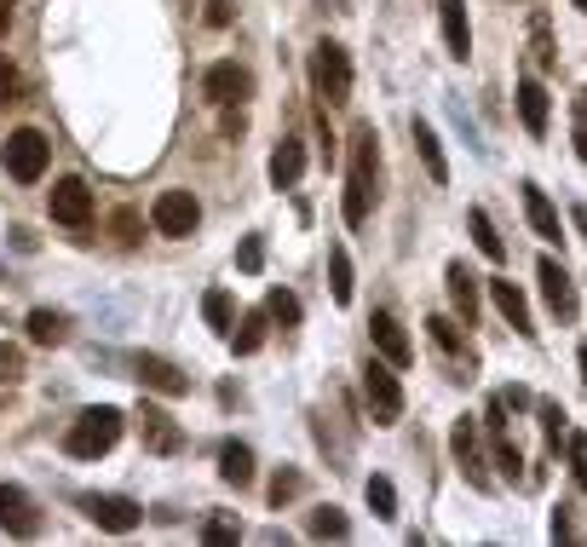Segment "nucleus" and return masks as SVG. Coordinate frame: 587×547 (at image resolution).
Returning <instances> with one entry per match:
<instances>
[{"instance_id":"79ce46f5","label":"nucleus","mask_w":587,"mask_h":547,"mask_svg":"<svg viewBox=\"0 0 587 547\" xmlns=\"http://www.w3.org/2000/svg\"><path fill=\"white\" fill-rule=\"evenodd\" d=\"M501 410H530V392H524V387H507V392H501Z\"/></svg>"},{"instance_id":"9d476101","label":"nucleus","mask_w":587,"mask_h":547,"mask_svg":"<svg viewBox=\"0 0 587 547\" xmlns=\"http://www.w3.org/2000/svg\"><path fill=\"white\" fill-rule=\"evenodd\" d=\"M81 508H87V519L98 524V531H115V536L138 531V519H145V508L127 501V496H81Z\"/></svg>"},{"instance_id":"412c9836","label":"nucleus","mask_w":587,"mask_h":547,"mask_svg":"<svg viewBox=\"0 0 587 547\" xmlns=\"http://www.w3.org/2000/svg\"><path fill=\"white\" fill-rule=\"evenodd\" d=\"M219 478L236 484V490H248L254 484V450L248 443H225V450H219Z\"/></svg>"},{"instance_id":"2eb2a0df","label":"nucleus","mask_w":587,"mask_h":547,"mask_svg":"<svg viewBox=\"0 0 587 547\" xmlns=\"http://www.w3.org/2000/svg\"><path fill=\"white\" fill-rule=\"evenodd\" d=\"M248 70L236 64H213L208 75H201V93H208V105H236V98H248Z\"/></svg>"},{"instance_id":"9b49d317","label":"nucleus","mask_w":587,"mask_h":547,"mask_svg":"<svg viewBox=\"0 0 587 547\" xmlns=\"http://www.w3.org/2000/svg\"><path fill=\"white\" fill-rule=\"evenodd\" d=\"M536 277H541V294H548V306H553V317H564V323H576V282H571V271L559 266L553 254H541V266H536Z\"/></svg>"},{"instance_id":"58836bf2","label":"nucleus","mask_w":587,"mask_h":547,"mask_svg":"<svg viewBox=\"0 0 587 547\" xmlns=\"http://www.w3.org/2000/svg\"><path fill=\"white\" fill-rule=\"evenodd\" d=\"M289 496H299V473H277V478H271V501L282 508Z\"/></svg>"},{"instance_id":"a19ab883","label":"nucleus","mask_w":587,"mask_h":547,"mask_svg":"<svg viewBox=\"0 0 587 547\" xmlns=\"http://www.w3.org/2000/svg\"><path fill=\"white\" fill-rule=\"evenodd\" d=\"M576 156L587 161V93L576 98Z\"/></svg>"},{"instance_id":"f257e3e1","label":"nucleus","mask_w":587,"mask_h":547,"mask_svg":"<svg viewBox=\"0 0 587 547\" xmlns=\"http://www.w3.org/2000/svg\"><path fill=\"white\" fill-rule=\"evenodd\" d=\"M380 138L375 127L363 121V127L352 133V179H346V226H363L375 208V196H380Z\"/></svg>"},{"instance_id":"20e7f679","label":"nucleus","mask_w":587,"mask_h":547,"mask_svg":"<svg viewBox=\"0 0 587 547\" xmlns=\"http://www.w3.org/2000/svg\"><path fill=\"white\" fill-rule=\"evenodd\" d=\"M363 392H369V415H375V427H392V421L403 415V387H398V363H369L363 369Z\"/></svg>"},{"instance_id":"4c0bfd02","label":"nucleus","mask_w":587,"mask_h":547,"mask_svg":"<svg viewBox=\"0 0 587 547\" xmlns=\"http://www.w3.org/2000/svg\"><path fill=\"white\" fill-rule=\"evenodd\" d=\"M571 467H576V484L587 490V438L582 433H571Z\"/></svg>"},{"instance_id":"c85d7f7f","label":"nucleus","mask_w":587,"mask_h":547,"mask_svg":"<svg viewBox=\"0 0 587 547\" xmlns=\"http://www.w3.org/2000/svg\"><path fill=\"white\" fill-rule=\"evenodd\" d=\"M363 496H369L375 519H398V490H392V478H369V484H363Z\"/></svg>"},{"instance_id":"393cba45","label":"nucleus","mask_w":587,"mask_h":547,"mask_svg":"<svg viewBox=\"0 0 587 547\" xmlns=\"http://www.w3.org/2000/svg\"><path fill=\"white\" fill-rule=\"evenodd\" d=\"M266 323H271V312H248V317H242L236 329H231V347H236L242 357L259 352V347H266Z\"/></svg>"},{"instance_id":"7c9ffc66","label":"nucleus","mask_w":587,"mask_h":547,"mask_svg":"<svg viewBox=\"0 0 587 547\" xmlns=\"http://www.w3.org/2000/svg\"><path fill=\"white\" fill-rule=\"evenodd\" d=\"M266 312H271V323H282V329H294V323H299V300H294L289 289H271Z\"/></svg>"},{"instance_id":"bb28decb","label":"nucleus","mask_w":587,"mask_h":547,"mask_svg":"<svg viewBox=\"0 0 587 547\" xmlns=\"http://www.w3.org/2000/svg\"><path fill=\"white\" fill-rule=\"evenodd\" d=\"M201 317H208V329L231 335V329H236V317H231V294H225V289H208V294H201Z\"/></svg>"},{"instance_id":"a18cd8bd","label":"nucleus","mask_w":587,"mask_h":547,"mask_svg":"<svg viewBox=\"0 0 587 547\" xmlns=\"http://www.w3.org/2000/svg\"><path fill=\"white\" fill-rule=\"evenodd\" d=\"M582 387H587V347H582Z\"/></svg>"},{"instance_id":"0eeeda50","label":"nucleus","mask_w":587,"mask_h":547,"mask_svg":"<svg viewBox=\"0 0 587 547\" xmlns=\"http://www.w3.org/2000/svg\"><path fill=\"white\" fill-rule=\"evenodd\" d=\"M47 214L58 219V226H70V231H87L93 226V191L81 185V179H58V185L47 191Z\"/></svg>"},{"instance_id":"423d86ee","label":"nucleus","mask_w":587,"mask_h":547,"mask_svg":"<svg viewBox=\"0 0 587 547\" xmlns=\"http://www.w3.org/2000/svg\"><path fill=\"white\" fill-rule=\"evenodd\" d=\"M0 161H7V173L17 179V185H35V179L47 173V138H40L35 127H17L7 138V150H0Z\"/></svg>"},{"instance_id":"e433bc0d","label":"nucleus","mask_w":587,"mask_h":547,"mask_svg":"<svg viewBox=\"0 0 587 547\" xmlns=\"http://www.w3.org/2000/svg\"><path fill=\"white\" fill-rule=\"evenodd\" d=\"M536 415H541V433L559 443V433H564V410H559V403H536Z\"/></svg>"},{"instance_id":"f8f14e48","label":"nucleus","mask_w":587,"mask_h":547,"mask_svg":"<svg viewBox=\"0 0 587 547\" xmlns=\"http://www.w3.org/2000/svg\"><path fill=\"white\" fill-rule=\"evenodd\" d=\"M369 340H375V352L387 357V363H398V369H409L415 347H409V335H403V323H398L392 312H375V317H369Z\"/></svg>"},{"instance_id":"c9c22d12","label":"nucleus","mask_w":587,"mask_h":547,"mask_svg":"<svg viewBox=\"0 0 587 547\" xmlns=\"http://www.w3.org/2000/svg\"><path fill=\"white\" fill-rule=\"evenodd\" d=\"M17 93H24V75H17V70L7 64V58H0V105H12Z\"/></svg>"},{"instance_id":"37998d69","label":"nucleus","mask_w":587,"mask_h":547,"mask_svg":"<svg viewBox=\"0 0 587 547\" xmlns=\"http://www.w3.org/2000/svg\"><path fill=\"white\" fill-rule=\"evenodd\" d=\"M12 29V0H0V35Z\"/></svg>"},{"instance_id":"39448f33","label":"nucleus","mask_w":587,"mask_h":547,"mask_svg":"<svg viewBox=\"0 0 587 547\" xmlns=\"http://www.w3.org/2000/svg\"><path fill=\"white\" fill-rule=\"evenodd\" d=\"M150 226H156V236H191L201 226V202L191 191H161L150 202Z\"/></svg>"},{"instance_id":"49530a36","label":"nucleus","mask_w":587,"mask_h":547,"mask_svg":"<svg viewBox=\"0 0 587 547\" xmlns=\"http://www.w3.org/2000/svg\"><path fill=\"white\" fill-rule=\"evenodd\" d=\"M576 12H587V0H576Z\"/></svg>"},{"instance_id":"72a5a7b5","label":"nucleus","mask_w":587,"mask_h":547,"mask_svg":"<svg viewBox=\"0 0 587 547\" xmlns=\"http://www.w3.org/2000/svg\"><path fill=\"white\" fill-rule=\"evenodd\" d=\"M427 329H432V340H438V347H443V352H461V329H455V323H450V317H432V323H427Z\"/></svg>"},{"instance_id":"5701e85b","label":"nucleus","mask_w":587,"mask_h":547,"mask_svg":"<svg viewBox=\"0 0 587 547\" xmlns=\"http://www.w3.org/2000/svg\"><path fill=\"white\" fill-rule=\"evenodd\" d=\"M415 150H420V161H427L432 185H443V179H450V161H443V145H438V133L427 127V121H415Z\"/></svg>"},{"instance_id":"dca6fc26","label":"nucleus","mask_w":587,"mask_h":547,"mask_svg":"<svg viewBox=\"0 0 587 547\" xmlns=\"http://www.w3.org/2000/svg\"><path fill=\"white\" fill-rule=\"evenodd\" d=\"M138 433H145V450H156V455H179V450H185V433H179L161 410H150V403H145V415H138Z\"/></svg>"},{"instance_id":"6e6552de","label":"nucleus","mask_w":587,"mask_h":547,"mask_svg":"<svg viewBox=\"0 0 587 547\" xmlns=\"http://www.w3.org/2000/svg\"><path fill=\"white\" fill-rule=\"evenodd\" d=\"M450 450H455V467L467 473V484L473 490H490V467H484V450H478V421L473 415H461L455 421V433H450Z\"/></svg>"},{"instance_id":"f704fd0d","label":"nucleus","mask_w":587,"mask_h":547,"mask_svg":"<svg viewBox=\"0 0 587 547\" xmlns=\"http://www.w3.org/2000/svg\"><path fill=\"white\" fill-rule=\"evenodd\" d=\"M17 375H24V352H17V347H7V340H0V380H7V387H12Z\"/></svg>"},{"instance_id":"aec40b11","label":"nucleus","mask_w":587,"mask_h":547,"mask_svg":"<svg viewBox=\"0 0 587 547\" xmlns=\"http://www.w3.org/2000/svg\"><path fill=\"white\" fill-rule=\"evenodd\" d=\"M524 214H530V226H536L541 242H559L564 236L559 231V208L548 202V191H541V185H524Z\"/></svg>"},{"instance_id":"cd10ccee","label":"nucleus","mask_w":587,"mask_h":547,"mask_svg":"<svg viewBox=\"0 0 587 547\" xmlns=\"http://www.w3.org/2000/svg\"><path fill=\"white\" fill-rule=\"evenodd\" d=\"M329 289H334L340 306L352 300V254L346 248H329Z\"/></svg>"},{"instance_id":"b1692460","label":"nucleus","mask_w":587,"mask_h":547,"mask_svg":"<svg viewBox=\"0 0 587 547\" xmlns=\"http://www.w3.org/2000/svg\"><path fill=\"white\" fill-rule=\"evenodd\" d=\"M467 231H473L484 259H507V242L496 236V226H490V214H484V208H467Z\"/></svg>"},{"instance_id":"4468645a","label":"nucleus","mask_w":587,"mask_h":547,"mask_svg":"<svg viewBox=\"0 0 587 547\" xmlns=\"http://www.w3.org/2000/svg\"><path fill=\"white\" fill-rule=\"evenodd\" d=\"M138 380H145L150 392H161V398H185V392H191L185 369H179V363H168V357H156V352L138 357Z\"/></svg>"},{"instance_id":"4be33fe9","label":"nucleus","mask_w":587,"mask_h":547,"mask_svg":"<svg viewBox=\"0 0 587 547\" xmlns=\"http://www.w3.org/2000/svg\"><path fill=\"white\" fill-rule=\"evenodd\" d=\"M450 300H455V317H467V329H473V317H478V277L461 266H450Z\"/></svg>"},{"instance_id":"473e14b6","label":"nucleus","mask_w":587,"mask_h":547,"mask_svg":"<svg viewBox=\"0 0 587 547\" xmlns=\"http://www.w3.org/2000/svg\"><path fill=\"white\" fill-rule=\"evenodd\" d=\"M242 531H236V524L231 519H208V524H201V542H208V547H231Z\"/></svg>"},{"instance_id":"f3484780","label":"nucleus","mask_w":587,"mask_h":547,"mask_svg":"<svg viewBox=\"0 0 587 547\" xmlns=\"http://www.w3.org/2000/svg\"><path fill=\"white\" fill-rule=\"evenodd\" d=\"M438 17H443V40H450V58H461V64H467V58H473L467 7H461V0H438Z\"/></svg>"},{"instance_id":"ddd939ff","label":"nucleus","mask_w":587,"mask_h":547,"mask_svg":"<svg viewBox=\"0 0 587 547\" xmlns=\"http://www.w3.org/2000/svg\"><path fill=\"white\" fill-rule=\"evenodd\" d=\"M490 300L501 306V317L513 323V329L524 335V340H536V317H530V300H524V289L518 282H507V277H490Z\"/></svg>"},{"instance_id":"a878e982","label":"nucleus","mask_w":587,"mask_h":547,"mask_svg":"<svg viewBox=\"0 0 587 547\" xmlns=\"http://www.w3.org/2000/svg\"><path fill=\"white\" fill-rule=\"evenodd\" d=\"M64 329H70L64 312H29V340H35V347H58Z\"/></svg>"},{"instance_id":"a211bd4d","label":"nucleus","mask_w":587,"mask_h":547,"mask_svg":"<svg viewBox=\"0 0 587 547\" xmlns=\"http://www.w3.org/2000/svg\"><path fill=\"white\" fill-rule=\"evenodd\" d=\"M299 173H306V145H299V138H282L277 156H271V185L277 191H294Z\"/></svg>"},{"instance_id":"f03ea898","label":"nucleus","mask_w":587,"mask_h":547,"mask_svg":"<svg viewBox=\"0 0 587 547\" xmlns=\"http://www.w3.org/2000/svg\"><path fill=\"white\" fill-rule=\"evenodd\" d=\"M121 410H110V403H98V410H81L70 421V433H64V450L75 461H98V455H110L115 450V438H121Z\"/></svg>"},{"instance_id":"ea45409f","label":"nucleus","mask_w":587,"mask_h":547,"mask_svg":"<svg viewBox=\"0 0 587 547\" xmlns=\"http://www.w3.org/2000/svg\"><path fill=\"white\" fill-rule=\"evenodd\" d=\"M231 17H236V0H208V24L213 29H225Z\"/></svg>"},{"instance_id":"7ed1b4c3","label":"nucleus","mask_w":587,"mask_h":547,"mask_svg":"<svg viewBox=\"0 0 587 547\" xmlns=\"http://www.w3.org/2000/svg\"><path fill=\"white\" fill-rule=\"evenodd\" d=\"M311 87H317V98H329V105H346L352 98V58L340 40H317L311 47Z\"/></svg>"},{"instance_id":"c756f323","label":"nucleus","mask_w":587,"mask_h":547,"mask_svg":"<svg viewBox=\"0 0 587 547\" xmlns=\"http://www.w3.org/2000/svg\"><path fill=\"white\" fill-rule=\"evenodd\" d=\"M346 531H352V524H346V513H340V508H317V513H311V536H322V542H340Z\"/></svg>"},{"instance_id":"c03bdc74","label":"nucleus","mask_w":587,"mask_h":547,"mask_svg":"<svg viewBox=\"0 0 587 547\" xmlns=\"http://www.w3.org/2000/svg\"><path fill=\"white\" fill-rule=\"evenodd\" d=\"M571 219H576V231L587 236V208H571Z\"/></svg>"},{"instance_id":"2f4dec72","label":"nucleus","mask_w":587,"mask_h":547,"mask_svg":"<svg viewBox=\"0 0 587 547\" xmlns=\"http://www.w3.org/2000/svg\"><path fill=\"white\" fill-rule=\"evenodd\" d=\"M259 266H266V242H259V236H242V248H236V271H259Z\"/></svg>"},{"instance_id":"1a4fd4ad","label":"nucleus","mask_w":587,"mask_h":547,"mask_svg":"<svg viewBox=\"0 0 587 547\" xmlns=\"http://www.w3.org/2000/svg\"><path fill=\"white\" fill-rule=\"evenodd\" d=\"M0 531L7 536H40V508L24 484H0Z\"/></svg>"},{"instance_id":"6ab92c4d","label":"nucleus","mask_w":587,"mask_h":547,"mask_svg":"<svg viewBox=\"0 0 587 547\" xmlns=\"http://www.w3.org/2000/svg\"><path fill=\"white\" fill-rule=\"evenodd\" d=\"M518 116H524V127H530L536 138L548 133V87H541L536 75L518 81Z\"/></svg>"}]
</instances>
